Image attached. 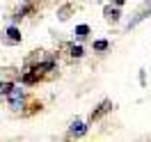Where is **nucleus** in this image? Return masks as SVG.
Here are the masks:
<instances>
[{
	"label": "nucleus",
	"mask_w": 151,
	"mask_h": 142,
	"mask_svg": "<svg viewBox=\"0 0 151 142\" xmlns=\"http://www.w3.org/2000/svg\"><path fill=\"white\" fill-rule=\"evenodd\" d=\"M9 105H12V110H21V105H23V89L21 87H9Z\"/></svg>",
	"instance_id": "nucleus-1"
},
{
	"label": "nucleus",
	"mask_w": 151,
	"mask_h": 142,
	"mask_svg": "<svg viewBox=\"0 0 151 142\" xmlns=\"http://www.w3.org/2000/svg\"><path fill=\"white\" fill-rule=\"evenodd\" d=\"M71 53H73L76 57H83V48H80V46H73V48H71Z\"/></svg>",
	"instance_id": "nucleus-8"
},
{
	"label": "nucleus",
	"mask_w": 151,
	"mask_h": 142,
	"mask_svg": "<svg viewBox=\"0 0 151 142\" xmlns=\"http://www.w3.org/2000/svg\"><path fill=\"white\" fill-rule=\"evenodd\" d=\"M87 131V126L83 122H73L71 124V128H69V133H71V135H83V133Z\"/></svg>",
	"instance_id": "nucleus-3"
},
{
	"label": "nucleus",
	"mask_w": 151,
	"mask_h": 142,
	"mask_svg": "<svg viewBox=\"0 0 151 142\" xmlns=\"http://www.w3.org/2000/svg\"><path fill=\"white\" fill-rule=\"evenodd\" d=\"M114 2H117V5H124V2H126V0H114Z\"/></svg>",
	"instance_id": "nucleus-10"
},
{
	"label": "nucleus",
	"mask_w": 151,
	"mask_h": 142,
	"mask_svg": "<svg viewBox=\"0 0 151 142\" xmlns=\"http://www.w3.org/2000/svg\"><path fill=\"white\" fill-rule=\"evenodd\" d=\"M87 35H89V28H87V25H78V28H76V37L78 39H85Z\"/></svg>",
	"instance_id": "nucleus-5"
},
{
	"label": "nucleus",
	"mask_w": 151,
	"mask_h": 142,
	"mask_svg": "<svg viewBox=\"0 0 151 142\" xmlns=\"http://www.w3.org/2000/svg\"><path fill=\"white\" fill-rule=\"evenodd\" d=\"M94 48L96 50H105V48H108V41H103V39H101V41H94Z\"/></svg>",
	"instance_id": "nucleus-7"
},
{
	"label": "nucleus",
	"mask_w": 151,
	"mask_h": 142,
	"mask_svg": "<svg viewBox=\"0 0 151 142\" xmlns=\"http://www.w3.org/2000/svg\"><path fill=\"white\" fill-rule=\"evenodd\" d=\"M110 108H112V105H110V103H108V101H105V103L101 105V108H99V110H96L94 115H92V119H99V117H101V115H103V112H108Z\"/></svg>",
	"instance_id": "nucleus-4"
},
{
	"label": "nucleus",
	"mask_w": 151,
	"mask_h": 142,
	"mask_svg": "<svg viewBox=\"0 0 151 142\" xmlns=\"http://www.w3.org/2000/svg\"><path fill=\"white\" fill-rule=\"evenodd\" d=\"M105 16H108L110 21H117V19H119V9H112V7H108V9H105Z\"/></svg>",
	"instance_id": "nucleus-6"
},
{
	"label": "nucleus",
	"mask_w": 151,
	"mask_h": 142,
	"mask_svg": "<svg viewBox=\"0 0 151 142\" xmlns=\"http://www.w3.org/2000/svg\"><path fill=\"white\" fill-rule=\"evenodd\" d=\"M9 83H0V92H2V94H7V92H9Z\"/></svg>",
	"instance_id": "nucleus-9"
},
{
	"label": "nucleus",
	"mask_w": 151,
	"mask_h": 142,
	"mask_svg": "<svg viewBox=\"0 0 151 142\" xmlns=\"http://www.w3.org/2000/svg\"><path fill=\"white\" fill-rule=\"evenodd\" d=\"M21 41V35L16 28H9L7 30V37H5V44H19Z\"/></svg>",
	"instance_id": "nucleus-2"
}]
</instances>
